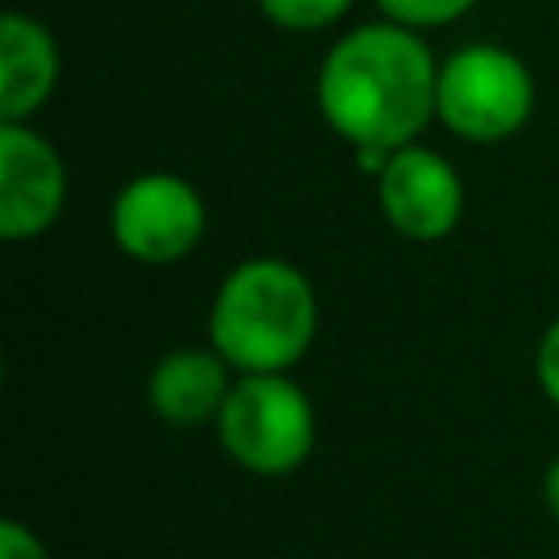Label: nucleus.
<instances>
[{"label":"nucleus","instance_id":"nucleus-8","mask_svg":"<svg viewBox=\"0 0 559 559\" xmlns=\"http://www.w3.org/2000/svg\"><path fill=\"white\" fill-rule=\"evenodd\" d=\"M231 384V367L214 345H179L157 358L148 376V406L170 428H201L218 419Z\"/></svg>","mask_w":559,"mask_h":559},{"label":"nucleus","instance_id":"nucleus-6","mask_svg":"<svg viewBox=\"0 0 559 559\" xmlns=\"http://www.w3.org/2000/svg\"><path fill=\"white\" fill-rule=\"evenodd\" d=\"M376 201L384 223L415 245L445 240L463 218V179L454 162L428 144L393 148L376 175Z\"/></svg>","mask_w":559,"mask_h":559},{"label":"nucleus","instance_id":"nucleus-13","mask_svg":"<svg viewBox=\"0 0 559 559\" xmlns=\"http://www.w3.org/2000/svg\"><path fill=\"white\" fill-rule=\"evenodd\" d=\"M0 559H48V550L35 528H26L22 520H4L0 524Z\"/></svg>","mask_w":559,"mask_h":559},{"label":"nucleus","instance_id":"nucleus-12","mask_svg":"<svg viewBox=\"0 0 559 559\" xmlns=\"http://www.w3.org/2000/svg\"><path fill=\"white\" fill-rule=\"evenodd\" d=\"M533 371H537V389L546 393L550 406H559V314L546 323L537 354H533Z\"/></svg>","mask_w":559,"mask_h":559},{"label":"nucleus","instance_id":"nucleus-4","mask_svg":"<svg viewBox=\"0 0 559 559\" xmlns=\"http://www.w3.org/2000/svg\"><path fill=\"white\" fill-rule=\"evenodd\" d=\"M533 70L502 44H463L437 70V122L467 144H502L533 118Z\"/></svg>","mask_w":559,"mask_h":559},{"label":"nucleus","instance_id":"nucleus-9","mask_svg":"<svg viewBox=\"0 0 559 559\" xmlns=\"http://www.w3.org/2000/svg\"><path fill=\"white\" fill-rule=\"evenodd\" d=\"M57 39L31 13L0 17V122H31L57 87Z\"/></svg>","mask_w":559,"mask_h":559},{"label":"nucleus","instance_id":"nucleus-10","mask_svg":"<svg viewBox=\"0 0 559 559\" xmlns=\"http://www.w3.org/2000/svg\"><path fill=\"white\" fill-rule=\"evenodd\" d=\"M262 17L280 31H293V35H310V31H328L336 26L354 0H258Z\"/></svg>","mask_w":559,"mask_h":559},{"label":"nucleus","instance_id":"nucleus-5","mask_svg":"<svg viewBox=\"0 0 559 559\" xmlns=\"http://www.w3.org/2000/svg\"><path fill=\"white\" fill-rule=\"evenodd\" d=\"M205 201L175 170H140L131 175L109 205L114 245L144 266L183 262L205 236Z\"/></svg>","mask_w":559,"mask_h":559},{"label":"nucleus","instance_id":"nucleus-3","mask_svg":"<svg viewBox=\"0 0 559 559\" xmlns=\"http://www.w3.org/2000/svg\"><path fill=\"white\" fill-rule=\"evenodd\" d=\"M227 459L253 476H288L314 454V402L288 371L236 376L218 419Z\"/></svg>","mask_w":559,"mask_h":559},{"label":"nucleus","instance_id":"nucleus-1","mask_svg":"<svg viewBox=\"0 0 559 559\" xmlns=\"http://www.w3.org/2000/svg\"><path fill=\"white\" fill-rule=\"evenodd\" d=\"M441 61L389 17L341 35L314 74V105L349 148H406L437 118Z\"/></svg>","mask_w":559,"mask_h":559},{"label":"nucleus","instance_id":"nucleus-14","mask_svg":"<svg viewBox=\"0 0 559 559\" xmlns=\"http://www.w3.org/2000/svg\"><path fill=\"white\" fill-rule=\"evenodd\" d=\"M542 498H546V511L559 520V459H550V467L542 476Z\"/></svg>","mask_w":559,"mask_h":559},{"label":"nucleus","instance_id":"nucleus-7","mask_svg":"<svg viewBox=\"0 0 559 559\" xmlns=\"http://www.w3.org/2000/svg\"><path fill=\"white\" fill-rule=\"evenodd\" d=\"M70 175L52 140L31 122H0V236L35 240L66 210Z\"/></svg>","mask_w":559,"mask_h":559},{"label":"nucleus","instance_id":"nucleus-11","mask_svg":"<svg viewBox=\"0 0 559 559\" xmlns=\"http://www.w3.org/2000/svg\"><path fill=\"white\" fill-rule=\"evenodd\" d=\"M480 0H376V9L411 31H432V26H450L459 17H467Z\"/></svg>","mask_w":559,"mask_h":559},{"label":"nucleus","instance_id":"nucleus-2","mask_svg":"<svg viewBox=\"0 0 559 559\" xmlns=\"http://www.w3.org/2000/svg\"><path fill=\"white\" fill-rule=\"evenodd\" d=\"M205 328L236 376L288 371L319 336V297L293 262L245 258L218 280Z\"/></svg>","mask_w":559,"mask_h":559}]
</instances>
